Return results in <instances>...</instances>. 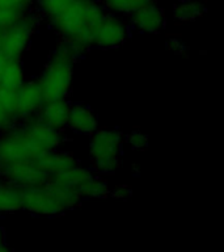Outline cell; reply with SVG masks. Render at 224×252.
<instances>
[{"label": "cell", "mask_w": 224, "mask_h": 252, "mask_svg": "<svg viewBox=\"0 0 224 252\" xmlns=\"http://www.w3.org/2000/svg\"><path fill=\"white\" fill-rule=\"evenodd\" d=\"M51 29L76 54L89 50L93 32L106 11L98 0H37Z\"/></svg>", "instance_id": "cell-1"}, {"label": "cell", "mask_w": 224, "mask_h": 252, "mask_svg": "<svg viewBox=\"0 0 224 252\" xmlns=\"http://www.w3.org/2000/svg\"><path fill=\"white\" fill-rule=\"evenodd\" d=\"M62 141V131L43 125L33 116L23 125L12 126L0 135V163L35 160L56 150Z\"/></svg>", "instance_id": "cell-2"}, {"label": "cell", "mask_w": 224, "mask_h": 252, "mask_svg": "<svg viewBox=\"0 0 224 252\" xmlns=\"http://www.w3.org/2000/svg\"><path fill=\"white\" fill-rule=\"evenodd\" d=\"M78 54L66 42L53 53L39 75L38 83L43 102L67 100L74 80V64Z\"/></svg>", "instance_id": "cell-3"}, {"label": "cell", "mask_w": 224, "mask_h": 252, "mask_svg": "<svg viewBox=\"0 0 224 252\" xmlns=\"http://www.w3.org/2000/svg\"><path fill=\"white\" fill-rule=\"evenodd\" d=\"M82 198L75 192L47 183L35 188H25L23 194V209L37 216H60L78 206Z\"/></svg>", "instance_id": "cell-4"}, {"label": "cell", "mask_w": 224, "mask_h": 252, "mask_svg": "<svg viewBox=\"0 0 224 252\" xmlns=\"http://www.w3.org/2000/svg\"><path fill=\"white\" fill-rule=\"evenodd\" d=\"M89 137V158L94 172L101 175L115 172L121 165L123 134L117 129H97Z\"/></svg>", "instance_id": "cell-5"}, {"label": "cell", "mask_w": 224, "mask_h": 252, "mask_svg": "<svg viewBox=\"0 0 224 252\" xmlns=\"http://www.w3.org/2000/svg\"><path fill=\"white\" fill-rule=\"evenodd\" d=\"M35 21L34 16L25 15L5 28L0 38V54L11 59H21L34 34Z\"/></svg>", "instance_id": "cell-6"}, {"label": "cell", "mask_w": 224, "mask_h": 252, "mask_svg": "<svg viewBox=\"0 0 224 252\" xmlns=\"http://www.w3.org/2000/svg\"><path fill=\"white\" fill-rule=\"evenodd\" d=\"M130 37V25L114 13L106 12L94 29L90 47L110 50L122 46Z\"/></svg>", "instance_id": "cell-7"}, {"label": "cell", "mask_w": 224, "mask_h": 252, "mask_svg": "<svg viewBox=\"0 0 224 252\" xmlns=\"http://www.w3.org/2000/svg\"><path fill=\"white\" fill-rule=\"evenodd\" d=\"M0 175L5 181L20 188H35L47 184L49 175L38 167L35 160H16L0 163Z\"/></svg>", "instance_id": "cell-8"}, {"label": "cell", "mask_w": 224, "mask_h": 252, "mask_svg": "<svg viewBox=\"0 0 224 252\" xmlns=\"http://www.w3.org/2000/svg\"><path fill=\"white\" fill-rule=\"evenodd\" d=\"M42 105V94L37 80H25L23 86L16 90V106L20 121L33 117Z\"/></svg>", "instance_id": "cell-9"}, {"label": "cell", "mask_w": 224, "mask_h": 252, "mask_svg": "<svg viewBox=\"0 0 224 252\" xmlns=\"http://www.w3.org/2000/svg\"><path fill=\"white\" fill-rule=\"evenodd\" d=\"M165 24H167V17L164 11L160 7H157L155 3L130 15V25L141 33L157 34L164 29Z\"/></svg>", "instance_id": "cell-10"}, {"label": "cell", "mask_w": 224, "mask_h": 252, "mask_svg": "<svg viewBox=\"0 0 224 252\" xmlns=\"http://www.w3.org/2000/svg\"><path fill=\"white\" fill-rule=\"evenodd\" d=\"M66 127L79 135H92L98 129L97 117L89 106L75 102L70 105Z\"/></svg>", "instance_id": "cell-11"}, {"label": "cell", "mask_w": 224, "mask_h": 252, "mask_svg": "<svg viewBox=\"0 0 224 252\" xmlns=\"http://www.w3.org/2000/svg\"><path fill=\"white\" fill-rule=\"evenodd\" d=\"M70 105L71 104L67 100L43 102V105L41 106V109L37 113L38 114L37 118H38L39 122H42L43 125L62 131L67 126Z\"/></svg>", "instance_id": "cell-12"}, {"label": "cell", "mask_w": 224, "mask_h": 252, "mask_svg": "<svg viewBox=\"0 0 224 252\" xmlns=\"http://www.w3.org/2000/svg\"><path fill=\"white\" fill-rule=\"evenodd\" d=\"M35 163L38 164L39 168L43 169L49 175V177L79 164V161L72 154L56 151V150L49 151L38 159H35Z\"/></svg>", "instance_id": "cell-13"}, {"label": "cell", "mask_w": 224, "mask_h": 252, "mask_svg": "<svg viewBox=\"0 0 224 252\" xmlns=\"http://www.w3.org/2000/svg\"><path fill=\"white\" fill-rule=\"evenodd\" d=\"M17 106H16V91L0 87V131L11 129L17 124Z\"/></svg>", "instance_id": "cell-14"}, {"label": "cell", "mask_w": 224, "mask_h": 252, "mask_svg": "<svg viewBox=\"0 0 224 252\" xmlns=\"http://www.w3.org/2000/svg\"><path fill=\"white\" fill-rule=\"evenodd\" d=\"M33 0H0V29L5 28L27 15Z\"/></svg>", "instance_id": "cell-15"}, {"label": "cell", "mask_w": 224, "mask_h": 252, "mask_svg": "<svg viewBox=\"0 0 224 252\" xmlns=\"http://www.w3.org/2000/svg\"><path fill=\"white\" fill-rule=\"evenodd\" d=\"M24 188L11 183H0V214L23 210Z\"/></svg>", "instance_id": "cell-16"}, {"label": "cell", "mask_w": 224, "mask_h": 252, "mask_svg": "<svg viewBox=\"0 0 224 252\" xmlns=\"http://www.w3.org/2000/svg\"><path fill=\"white\" fill-rule=\"evenodd\" d=\"M25 82V72L20 59H8L0 76V87L16 91Z\"/></svg>", "instance_id": "cell-17"}, {"label": "cell", "mask_w": 224, "mask_h": 252, "mask_svg": "<svg viewBox=\"0 0 224 252\" xmlns=\"http://www.w3.org/2000/svg\"><path fill=\"white\" fill-rule=\"evenodd\" d=\"M106 12L114 15H133L134 12L155 3V0H100Z\"/></svg>", "instance_id": "cell-18"}, {"label": "cell", "mask_w": 224, "mask_h": 252, "mask_svg": "<svg viewBox=\"0 0 224 252\" xmlns=\"http://www.w3.org/2000/svg\"><path fill=\"white\" fill-rule=\"evenodd\" d=\"M206 7L196 1H181L173 8V17L180 23H192L203 15Z\"/></svg>", "instance_id": "cell-19"}, {"label": "cell", "mask_w": 224, "mask_h": 252, "mask_svg": "<svg viewBox=\"0 0 224 252\" xmlns=\"http://www.w3.org/2000/svg\"><path fill=\"white\" fill-rule=\"evenodd\" d=\"M127 143L134 150H144L148 145V137L139 130H134L127 135Z\"/></svg>", "instance_id": "cell-20"}, {"label": "cell", "mask_w": 224, "mask_h": 252, "mask_svg": "<svg viewBox=\"0 0 224 252\" xmlns=\"http://www.w3.org/2000/svg\"><path fill=\"white\" fill-rule=\"evenodd\" d=\"M130 194H131V188H130L129 185H118V187H115L113 193H112V196L117 197V198H122V200L127 198Z\"/></svg>", "instance_id": "cell-21"}, {"label": "cell", "mask_w": 224, "mask_h": 252, "mask_svg": "<svg viewBox=\"0 0 224 252\" xmlns=\"http://www.w3.org/2000/svg\"><path fill=\"white\" fill-rule=\"evenodd\" d=\"M8 251L7 243H5V234H4V228L0 224V252Z\"/></svg>", "instance_id": "cell-22"}, {"label": "cell", "mask_w": 224, "mask_h": 252, "mask_svg": "<svg viewBox=\"0 0 224 252\" xmlns=\"http://www.w3.org/2000/svg\"><path fill=\"white\" fill-rule=\"evenodd\" d=\"M8 59L9 58L4 57L3 54H0V76H1V72H3V68H4V66H5V63H7Z\"/></svg>", "instance_id": "cell-23"}, {"label": "cell", "mask_w": 224, "mask_h": 252, "mask_svg": "<svg viewBox=\"0 0 224 252\" xmlns=\"http://www.w3.org/2000/svg\"><path fill=\"white\" fill-rule=\"evenodd\" d=\"M1 34H3V31L0 29V38H1Z\"/></svg>", "instance_id": "cell-24"}]
</instances>
